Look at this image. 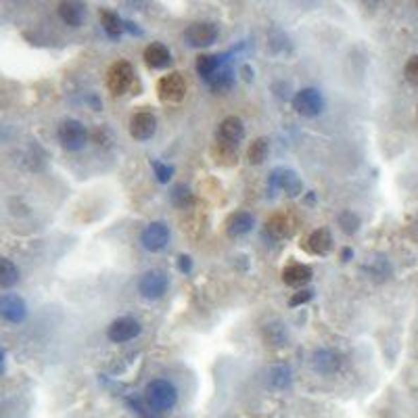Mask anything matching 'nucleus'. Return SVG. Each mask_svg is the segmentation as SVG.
Listing matches in <instances>:
<instances>
[{
	"label": "nucleus",
	"instance_id": "obj_1",
	"mask_svg": "<svg viewBox=\"0 0 418 418\" xmlns=\"http://www.w3.org/2000/svg\"><path fill=\"white\" fill-rule=\"evenodd\" d=\"M145 400L147 404L157 410V412H166L172 410L178 402V389L166 381V379H155L145 387Z\"/></svg>",
	"mask_w": 418,
	"mask_h": 418
},
{
	"label": "nucleus",
	"instance_id": "obj_2",
	"mask_svg": "<svg viewBox=\"0 0 418 418\" xmlns=\"http://www.w3.org/2000/svg\"><path fill=\"white\" fill-rule=\"evenodd\" d=\"M57 138H59V145L65 151H82L88 142V130L86 125L80 120H73V118H67L59 123L57 128Z\"/></svg>",
	"mask_w": 418,
	"mask_h": 418
},
{
	"label": "nucleus",
	"instance_id": "obj_3",
	"mask_svg": "<svg viewBox=\"0 0 418 418\" xmlns=\"http://www.w3.org/2000/svg\"><path fill=\"white\" fill-rule=\"evenodd\" d=\"M293 109L301 118H318L324 109V97L316 88H301L293 97Z\"/></svg>",
	"mask_w": 418,
	"mask_h": 418
},
{
	"label": "nucleus",
	"instance_id": "obj_4",
	"mask_svg": "<svg viewBox=\"0 0 418 418\" xmlns=\"http://www.w3.org/2000/svg\"><path fill=\"white\" fill-rule=\"evenodd\" d=\"M218 38H220V27L211 21H197V23H190L184 30V40L190 47H197V49L211 47V44L218 42Z\"/></svg>",
	"mask_w": 418,
	"mask_h": 418
},
{
	"label": "nucleus",
	"instance_id": "obj_5",
	"mask_svg": "<svg viewBox=\"0 0 418 418\" xmlns=\"http://www.w3.org/2000/svg\"><path fill=\"white\" fill-rule=\"evenodd\" d=\"M134 80H136L134 67H132L128 61H118V63H113V65L109 67V71H107V88H109V92L116 94V97L125 94V92L132 88Z\"/></svg>",
	"mask_w": 418,
	"mask_h": 418
},
{
	"label": "nucleus",
	"instance_id": "obj_6",
	"mask_svg": "<svg viewBox=\"0 0 418 418\" xmlns=\"http://www.w3.org/2000/svg\"><path fill=\"white\" fill-rule=\"evenodd\" d=\"M157 94H159L161 101H166L170 105L182 103L184 97H186V82H184V78L180 75L178 71H172V73L164 75L157 82Z\"/></svg>",
	"mask_w": 418,
	"mask_h": 418
},
{
	"label": "nucleus",
	"instance_id": "obj_7",
	"mask_svg": "<svg viewBox=\"0 0 418 418\" xmlns=\"http://www.w3.org/2000/svg\"><path fill=\"white\" fill-rule=\"evenodd\" d=\"M170 289V278L166 272L161 270H149L142 274L140 283H138V291L140 295L147 299H161Z\"/></svg>",
	"mask_w": 418,
	"mask_h": 418
},
{
	"label": "nucleus",
	"instance_id": "obj_8",
	"mask_svg": "<svg viewBox=\"0 0 418 418\" xmlns=\"http://www.w3.org/2000/svg\"><path fill=\"white\" fill-rule=\"evenodd\" d=\"M140 242H142V247H145L147 251H151V253L164 251V249L168 247V242H170V228H168V224H164V222H151V224L142 230Z\"/></svg>",
	"mask_w": 418,
	"mask_h": 418
},
{
	"label": "nucleus",
	"instance_id": "obj_9",
	"mask_svg": "<svg viewBox=\"0 0 418 418\" xmlns=\"http://www.w3.org/2000/svg\"><path fill=\"white\" fill-rule=\"evenodd\" d=\"M140 322L130 318V316H123V318H118L109 324L107 328V337L111 343H128L132 339H136L140 335Z\"/></svg>",
	"mask_w": 418,
	"mask_h": 418
},
{
	"label": "nucleus",
	"instance_id": "obj_10",
	"mask_svg": "<svg viewBox=\"0 0 418 418\" xmlns=\"http://www.w3.org/2000/svg\"><path fill=\"white\" fill-rule=\"evenodd\" d=\"M270 186L283 190V192H285L287 197H291V199L299 197L301 190H303V182H301V178H299L293 170H289V168H276V170L270 174Z\"/></svg>",
	"mask_w": 418,
	"mask_h": 418
},
{
	"label": "nucleus",
	"instance_id": "obj_11",
	"mask_svg": "<svg viewBox=\"0 0 418 418\" xmlns=\"http://www.w3.org/2000/svg\"><path fill=\"white\" fill-rule=\"evenodd\" d=\"M0 316L11 324H19L27 318V305L19 295L6 293L0 297Z\"/></svg>",
	"mask_w": 418,
	"mask_h": 418
},
{
	"label": "nucleus",
	"instance_id": "obj_12",
	"mask_svg": "<svg viewBox=\"0 0 418 418\" xmlns=\"http://www.w3.org/2000/svg\"><path fill=\"white\" fill-rule=\"evenodd\" d=\"M245 138V123L237 116H228L220 121L218 125V142L228 145V147H237L240 140Z\"/></svg>",
	"mask_w": 418,
	"mask_h": 418
},
{
	"label": "nucleus",
	"instance_id": "obj_13",
	"mask_svg": "<svg viewBox=\"0 0 418 418\" xmlns=\"http://www.w3.org/2000/svg\"><path fill=\"white\" fill-rule=\"evenodd\" d=\"M157 130V118L151 111H138L130 120V134L136 140H149Z\"/></svg>",
	"mask_w": 418,
	"mask_h": 418
},
{
	"label": "nucleus",
	"instance_id": "obj_14",
	"mask_svg": "<svg viewBox=\"0 0 418 418\" xmlns=\"http://www.w3.org/2000/svg\"><path fill=\"white\" fill-rule=\"evenodd\" d=\"M253 226H255V216L251 211H245V209L235 211L226 218V233L235 239L249 235L253 230Z\"/></svg>",
	"mask_w": 418,
	"mask_h": 418
},
{
	"label": "nucleus",
	"instance_id": "obj_15",
	"mask_svg": "<svg viewBox=\"0 0 418 418\" xmlns=\"http://www.w3.org/2000/svg\"><path fill=\"white\" fill-rule=\"evenodd\" d=\"M142 59L145 63L151 67V69H166L170 63H172V53L166 44L161 42H151L145 53H142Z\"/></svg>",
	"mask_w": 418,
	"mask_h": 418
},
{
	"label": "nucleus",
	"instance_id": "obj_16",
	"mask_svg": "<svg viewBox=\"0 0 418 418\" xmlns=\"http://www.w3.org/2000/svg\"><path fill=\"white\" fill-rule=\"evenodd\" d=\"M305 249L314 255H328L333 251V235L328 228H318L305 239Z\"/></svg>",
	"mask_w": 418,
	"mask_h": 418
},
{
	"label": "nucleus",
	"instance_id": "obj_17",
	"mask_svg": "<svg viewBox=\"0 0 418 418\" xmlns=\"http://www.w3.org/2000/svg\"><path fill=\"white\" fill-rule=\"evenodd\" d=\"M312 276H314V272H312V268L305 266V264H289V266L283 270V283H285L287 287H293V289L307 285V283L312 281Z\"/></svg>",
	"mask_w": 418,
	"mask_h": 418
},
{
	"label": "nucleus",
	"instance_id": "obj_18",
	"mask_svg": "<svg viewBox=\"0 0 418 418\" xmlns=\"http://www.w3.org/2000/svg\"><path fill=\"white\" fill-rule=\"evenodd\" d=\"M59 17L71 27H80L86 21V4L82 2H61L59 4Z\"/></svg>",
	"mask_w": 418,
	"mask_h": 418
},
{
	"label": "nucleus",
	"instance_id": "obj_19",
	"mask_svg": "<svg viewBox=\"0 0 418 418\" xmlns=\"http://www.w3.org/2000/svg\"><path fill=\"white\" fill-rule=\"evenodd\" d=\"M312 364H314V368H316L320 374H333V372L339 370L341 358H339L335 352H331V350H318V352L314 354Z\"/></svg>",
	"mask_w": 418,
	"mask_h": 418
},
{
	"label": "nucleus",
	"instance_id": "obj_20",
	"mask_svg": "<svg viewBox=\"0 0 418 418\" xmlns=\"http://www.w3.org/2000/svg\"><path fill=\"white\" fill-rule=\"evenodd\" d=\"M266 233L268 237L274 240L287 239L291 235V222L285 214H274L270 216V220L266 222Z\"/></svg>",
	"mask_w": 418,
	"mask_h": 418
},
{
	"label": "nucleus",
	"instance_id": "obj_21",
	"mask_svg": "<svg viewBox=\"0 0 418 418\" xmlns=\"http://www.w3.org/2000/svg\"><path fill=\"white\" fill-rule=\"evenodd\" d=\"M235 86V69L233 67H220L211 78H209V88L216 94H224Z\"/></svg>",
	"mask_w": 418,
	"mask_h": 418
},
{
	"label": "nucleus",
	"instance_id": "obj_22",
	"mask_svg": "<svg viewBox=\"0 0 418 418\" xmlns=\"http://www.w3.org/2000/svg\"><path fill=\"white\" fill-rule=\"evenodd\" d=\"M268 155H270V142H268V138H255L249 145V149H247V159L253 166H262L268 159Z\"/></svg>",
	"mask_w": 418,
	"mask_h": 418
},
{
	"label": "nucleus",
	"instance_id": "obj_23",
	"mask_svg": "<svg viewBox=\"0 0 418 418\" xmlns=\"http://www.w3.org/2000/svg\"><path fill=\"white\" fill-rule=\"evenodd\" d=\"M262 337L268 345L276 348V345H285L287 343V328L283 322H270L264 326L262 331Z\"/></svg>",
	"mask_w": 418,
	"mask_h": 418
},
{
	"label": "nucleus",
	"instance_id": "obj_24",
	"mask_svg": "<svg viewBox=\"0 0 418 418\" xmlns=\"http://www.w3.org/2000/svg\"><path fill=\"white\" fill-rule=\"evenodd\" d=\"M101 23H103L105 34H107L109 38H113V40H118L121 34L125 32V25H123V21H121L118 13L103 11V13H101Z\"/></svg>",
	"mask_w": 418,
	"mask_h": 418
},
{
	"label": "nucleus",
	"instance_id": "obj_25",
	"mask_svg": "<svg viewBox=\"0 0 418 418\" xmlns=\"http://www.w3.org/2000/svg\"><path fill=\"white\" fill-rule=\"evenodd\" d=\"M170 199H172V205L178 207V209H188L192 203H195V192L190 190L188 184H176L172 190H170Z\"/></svg>",
	"mask_w": 418,
	"mask_h": 418
},
{
	"label": "nucleus",
	"instance_id": "obj_26",
	"mask_svg": "<svg viewBox=\"0 0 418 418\" xmlns=\"http://www.w3.org/2000/svg\"><path fill=\"white\" fill-rule=\"evenodd\" d=\"M19 281V270L17 266L6 259V257H0V289H11L15 287Z\"/></svg>",
	"mask_w": 418,
	"mask_h": 418
},
{
	"label": "nucleus",
	"instance_id": "obj_27",
	"mask_svg": "<svg viewBox=\"0 0 418 418\" xmlns=\"http://www.w3.org/2000/svg\"><path fill=\"white\" fill-rule=\"evenodd\" d=\"M224 63V55H201L197 57V71L203 75V78H211Z\"/></svg>",
	"mask_w": 418,
	"mask_h": 418
},
{
	"label": "nucleus",
	"instance_id": "obj_28",
	"mask_svg": "<svg viewBox=\"0 0 418 418\" xmlns=\"http://www.w3.org/2000/svg\"><path fill=\"white\" fill-rule=\"evenodd\" d=\"M337 222H339V226H341V230H343L345 235H356V233H358L359 216L356 211H352V209L341 211L339 218H337Z\"/></svg>",
	"mask_w": 418,
	"mask_h": 418
},
{
	"label": "nucleus",
	"instance_id": "obj_29",
	"mask_svg": "<svg viewBox=\"0 0 418 418\" xmlns=\"http://www.w3.org/2000/svg\"><path fill=\"white\" fill-rule=\"evenodd\" d=\"M270 381H272V385L278 387V389L289 387V383H291V372H289V368H285V366L274 368V370L270 372Z\"/></svg>",
	"mask_w": 418,
	"mask_h": 418
},
{
	"label": "nucleus",
	"instance_id": "obj_30",
	"mask_svg": "<svg viewBox=\"0 0 418 418\" xmlns=\"http://www.w3.org/2000/svg\"><path fill=\"white\" fill-rule=\"evenodd\" d=\"M404 75H406L408 84H412L414 88H418V55L408 59L406 67H404Z\"/></svg>",
	"mask_w": 418,
	"mask_h": 418
},
{
	"label": "nucleus",
	"instance_id": "obj_31",
	"mask_svg": "<svg viewBox=\"0 0 418 418\" xmlns=\"http://www.w3.org/2000/svg\"><path fill=\"white\" fill-rule=\"evenodd\" d=\"M153 170H155V176L159 182H168L174 176V168L166 166V164H159V161H153Z\"/></svg>",
	"mask_w": 418,
	"mask_h": 418
},
{
	"label": "nucleus",
	"instance_id": "obj_32",
	"mask_svg": "<svg viewBox=\"0 0 418 418\" xmlns=\"http://www.w3.org/2000/svg\"><path fill=\"white\" fill-rule=\"evenodd\" d=\"M312 297H314V293H312V291H307V289H305V291H299L297 295H293V297L289 299V305H291V307H297V305L305 303V301H309Z\"/></svg>",
	"mask_w": 418,
	"mask_h": 418
},
{
	"label": "nucleus",
	"instance_id": "obj_33",
	"mask_svg": "<svg viewBox=\"0 0 418 418\" xmlns=\"http://www.w3.org/2000/svg\"><path fill=\"white\" fill-rule=\"evenodd\" d=\"M178 268L184 272V274H190V270H192V259H190L188 255H180Z\"/></svg>",
	"mask_w": 418,
	"mask_h": 418
},
{
	"label": "nucleus",
	"instance_id": "obj_34",
	"mask_svg": "<svg viewBox=\"0 0 418 418\" xmlns=\"http://www.w3.org/2000/svg\"><path fill=\"white\" fill-rule=\"evenodd\" d=\"M352 257H354V251H352V249H350V247H348V249H343V251H341V259H343V262H350V259H352Z\"/></svg>",
	"mask_w": 418,
	"mask_h": 418
},
{
	"label": "nucleus",
	"instance_id": "obj_35",
	"mask_svg": "<svg viewBox=\"0 0 418 418\" xmlns=\"http://www.w3.org/2000/svg\"><path fill=\"white\" fill-rule=\"evenodd\" d=\"M2 368H4V354L0 352V372H2Z\"/></svg>",
	"mask_w": 418,
	"mask_h": 418
}]
</instances>
